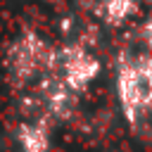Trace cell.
I'll return each mask as SVG.
<instances>
[{"instance_id":"cell-3","label":"cell","mask_w":152,"mask_h":152,"mask_svg":"<svg viewBox=\"0 0 152 152\" xmlns=\"http://www.w3.org/2000/svg\"><path fill=\"white\" fill-rule=\"evenodd\" d=\"M57 66H59V71H62V81H64L74 93L86 90V88L90 86V81L97 76V71H100L97 59H95L88 50H83V48H78V45H71V48L62 50V52L57 55ZM57 66H55V69H57Z\"/></svg>"},{"instance_id":"cell-1","label":"cell","mask_w":152,"mask_h":152,"mask_svg":"<svg viewBox=\"0 0 152 152\" xmlns=\"http://www.w3.org/2000/svg\"><path fill=\"white\" fill-rule=\"evenodd\" d=\"M57 55L38 33L26 31L21 33L5 55L7 78L14 88H24L38 76H48L57 66Z\"/></svg>"},{"instance_id":"cell-2","label":"cell","mask_w":152,"mask_h":152,"mask_svg":"<svg viewBox=\"0 0 152 152\" xmlns=\"http://www.w3.org/2000/svg\"><path fill=\"white\" fill-rule=\"evenodd\" d=\"M116 93L124 114L133 121L145 116L152 107V57L140 55L135 59H124L116 71Z\"/></svg>"},{"instance_id":"cell-6","label":"cell","mask_w":152,"mask_h":152,"mask_svg":"<svg viewBox=\"0 0 152 152\" xmlns=\"http://www.w3.org/2000/svg\"><path fill=\"white\" fill-rule=\"evenodd\" d=\"M142 36H145V43L152 45V17L147 19V24H145V28H142Z\"/></svg>"},{"instance_id":"cell-5","label":"cell","mask_w":152,"mask_h":152,"mask_svg":"<svg viewBox=\"0 0 152 152\" xmlns=\"http://www.w3.org/2000/svg\"><path fill=\"white\" fill-rule=\"evenodd\" d=\"M135 12V0H102V17L107 24H121Z\"/></svg>"},{"instance_id":"cell-4","label":"cell","mask_w":152,"mask_h":152,"mask_svg":"<svg viewBox=\"0 0 152 152\" xmlns=\"http://www.w3.org/2000/svg\"><path fill=\"white\" fill-rule=\"evenodd\" d=\"M17 142L21 152H48L50 150V128L40 121H24L17 126Z\"/></svg>"}]
</instances>
